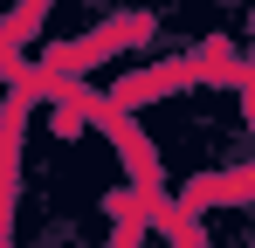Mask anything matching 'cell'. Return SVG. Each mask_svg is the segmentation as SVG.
Returning a JSON list of instances; mask_svg holds the SVG:
<instances>
[{"instance_id": "1", "label": "cell", "mask_w": 255, "mask_h": 248, "mask_svg": "<svg viewBox=\"0 0 255 248\" xmlns=\"http://www.w3.org/2000/svg\"><path fill=\"white\" fill-rule=\"evenodd\" d=\"M0 248H14V242H7V235H0Z\"/></svg>"}]
</instances>
